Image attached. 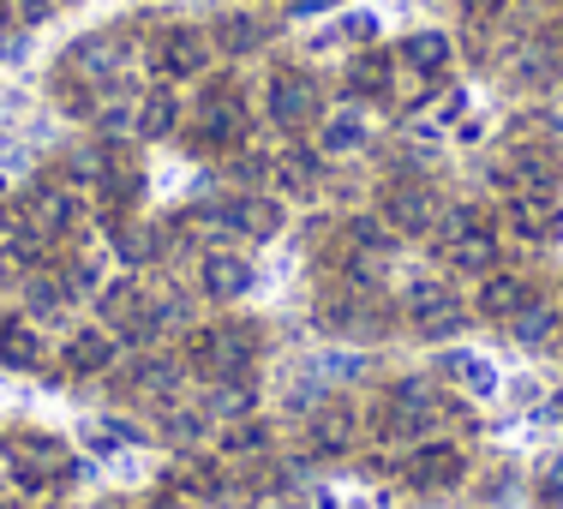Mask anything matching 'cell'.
Masks as SVG:
<instances>
[{"label": "cell", "instance_id": "6da1fadb", "mask_svg": "<svg viewBox=\"0 0 563 509\" xmlns=\"http://www.w3.org/2000/svg\"><path fill=\"white\" fill-rule=\"evenodd\" d=\"M258 354V330L252 324H210V330H192L186 336V366L198 378H240Z\"/></svg>", "mask_w": 563, "mask_h": 509}, {"label": "cell", "instance_id": "7a4b0ae2", "mask_svg": "<svg viewBox=\"0 0 563 509\" xmlns=\"http://www.w3.org/2000/svg\"><path fill=\"white\" fill-rule=\"evenodd\" d=\"M7 462H12V474H19L24 486H66V479L78 474L60 438H43V432H19L7 444Z\"/></svg>", "mask_w": 563, "mask_h": 509}, {"label": "cell", "instance_id": "3957f363", "mask_svg": "<svg viewBox=\"0 0 563 509\" xmlns=\"http://www.w3.org/2000/svg\"><path fill=\"white\" fill-rule=\"evenodd\" d=\"M24 234H36L43 246H55V240H66L78 228V198L60 192V186H43V192L24 198Z\"/></svg>", "mask_w": 563, "mask_h": 509}, {"label": "cell", "instance_id": "277c9868", "mask_svg": "<svg viewBox=\"0 0 563 509\" xmlns=\"http://www.w3.org/2000/svg\"><path fill=\"white\" fill-rule=\"evenodd\" d=\"M467 474V455L455 444H420L408 455V486L413 491H450Z\"/></svg>", "mask_w": 563, "mask_h": 509}, {"label": "cell", "instance_id": "5b68a950", "mask_svg": "<svg viewBox=\"0 0 563 509\" xmlns=\"http://www.w3.org/2000/svg\"><path fill=\"white\" fill-rule=\"evenodd\" d=\"M198 288H205L210 300H240V294L252 288V264H246V252H234V246L205 252V264H198Z\"/></svg>", "mask_w": 563, "mask_h": 509}, {"label": "cell", "instance_id": "8992f818", "mask_svg": "<svg viewBox=\"0 0 563 509\" xmlns=\"http://www.w3.org/2000/svg\"><path fill=\"white\" fill-rule=\"evenodd\" d=\"M432 217H438V204H432V192H426V186L401 180V186L384 192V228H390V234H426Z\"/></svg>", "mask_w": 563, "mask_h": 509}, {"label": "cell", "instance_id": "52a82bcc", "mask_svg": "<svg viewBox=\"0 0 563 509\" xmlns=\"http://www.w3.org/2000/svg\"><path fill=\"white\" fill-rule=\"evenodd\" d=\"M271 114H276V126H306V120L318 114V85L306 73H276Z\"/></svg>", "mask_w": 563, "mask_h": 509}, {"label": "cell", "instance_id": "ba28073f", "mask_svg": "<svg viewBox=\"0 0 563 509\" xmlns=\"http://www.w3.org/2000/svg\"><path fill=\"white\" fill-rule=\"evenodd\" d=\"M0 366H12V372L43 366V330L24 312H0Z\"/></svg>", "mask_w": 563, "mask_h": 509}, {"label": "cell", "instance_id": "9c48e42d", "mask_svg": "<svg viewBox=\"0 0 563 509\" xmlns=\"http://www.w3.org/2000/svg\"><path fill=\"white\" fill-rule=\"evenodd\" d=\"M60 359H66V372H73V378H97V372H109L114 366V330L109 324L78 330V336L60 347Z\"/></svg>", "mask_w": 563, "mask_h": 509}, {"label": "cell", "instance_id": "30bf717a", "mask_svg": "<svg viewBox=\"0 0 563 509\" xmlns=\"http://www.w3.org/2000/svg\"><path fill=\"white\" fill-rule=\"evenodd\" d=\"M408 318H413V330H426V336H450V330H462V306H455L444 288H413L408 294Z\"/></svg>", "mask_w": 563, "mask_h": 509}, {"label": "cell", "instance_id": "8fae6325", "mask_svg": "<svg viewBox=\"0 0 563 509\" xmlns=\"http://www.w3.org/2000/svg\"><path fill=\"white\" fill-rule=\"evenodd\" d=\"M312 444L324 450V455H336L354 444V401H342V396H330L324 408L312 413Z\"/></svg>", "mask_w": 563, "mask_h": 509}, {"label": "cell", "instance_id": "7c38bea8", "mask_svg": "<svg viewBox=\"0 0 563 509\" xmlns=\"http://www.w3.org/2000/svg\"><path fill=\"white\" fill-rule=\"evenodd\" d=\"M276 228H282V204H276V198H234V204H228V234L271 240Z\"/></svg>", "mask_w": 563, "mask_h": 509}, {"label": "cell", "instance_id": "4fadbf2b", "mask_svg": "<svg viewBox=\"0 0 563 509\" xmlns=\"http://www.w3.org/2000/svg\"><path fill=\"white\" fill-rule=\"evenodd\" d=\"M252 408H258V390H252L246 372H240V378H210V396H205L210 420H246Z\"/></svg>", "mask_w": 563, "mask_h": 509}, {"label": "cell", "instance_id": "5bb4252c", "mask_svg": "<svg viewBox=\"0 0 563 509\" xmlns=\"http://www.w3.org/2000/svg\"><path fill=\"white\" fill-rule=\"evenodd\" d=\"M558 324H563V318H558V306H545V300H528L516 318H509V330H516V342H521V347H533V354L558 342Z\"/></svg>", "mask_w": 563, "mask_h": 509}, {"label": "cell", "instance_id": "9a60e30c", "mask_svg": "<svg viewBox=\"0 0 563 509\" xmlns=\"http://www.w3.org/2000/svg\"><path fill=\"white\" fill-rule=\"evenodd\" d=\"M521 306H528V283L509 270H492L486 283H479V312L486 318H516Z\"/></svg>", "mask_w": 563, "mask_h": 509}, {"label": "cell", "instance_id": "2e32d148", "mask_svg": "<svg viewBox=\"0 0 563 509\" xmlns=\"http://www.w3.org/2000/svg\"><path fill=\"white\" fill-rule=\"evenodd\" d=\"M450 264L455 270L492 276V264H498V240H492L486 228H462V234H450Z\"/></svg>", "mask_w": 563, "mask_h": 509}, {"label": "cell", "instance_id": "e0dca14e", "mask_svg": "<svg viewBox=\"0 0 563 509\" xmlns=\"http://www.w3.org/2000/svg\"><path fill=\"white\" fill-rule=\"evenodd\" d=\"M509 217H516V228H521L528 240H552V234H558V222H563V217H558V204H552L545 192H516Z\"/></svg>", "mask_w": 563, "mask_h": 509}, {"label": "cell", "instance_id": "ac0fdd59", "mask_svg": "<svg viewBox=\"0 0 563 509\" xmlns=\"http://www.w3.org/2000/svg\"><path fill=\"white\" fill-rule=\"evenodd\" d=\"M156 66H163L168 78L198 73V66H205V36H198V31H168L163 48H156Z\"/></svg>", "mask_w": 563, "mask_h": 509}, {"label": "cell", "instance_id": "d6986e66", "mask_svg": "<svg viewBox=\"0 0 563 509\" xmlns=\"http://www.w3.org/2000/svg\"><path fill=\"white\" fill-rule=\"evenodd\" d=\"M210 432V413H205V401H168V413H163V438L168 444H198V438Z\"/></svg>", "mask_w": 563, "mask_h": 509}, {"label": "cell", "instance_id": "ffe728a7", "mask_svg": "<svg viewBox=\"0 0 563 509\" xmlns=\"http://www.w3.org/2000/svg\"><path fill=\"white\" fill-rule=\"evenodd\" d=\"M85 438H90V450H126V444H139V425L132 420H114V413H102V420H90L85 425Z\"/></svg>", "mask_w": 563, "mask_h": 509}, {"label": "cell", "instance_id": "44dd1931", "mask_svg": "<svg viewBox=\"0 0 563 509\" xmlns=\"http://www.w3.org/2000/svg\"><path fill=\"white\" fill-rule=\"evenodd\" d=\"M408 66H420V73H444V60H450V43L438 31H426V36H408Z\"/></svg>", "mask_w": 563, "mask_h": 509}, {"label": "cell", "instance_id": "7402d4cb", "mask_svg": "<svg viewBox=\"0 0 563 509\" xmlns=\"http://www.w3.org/2000/svg\"><path fill=\"white\" fill-rule=\"evenodd\" d=\"M228 455H264L271 450V425L264 420H246V425H228Z\"/></svg>", "mask_w": 563, "mask_h": 509}, {"label": "cell", "instance_id": "603a6c76", "mask_svg": "<svg viewBox=\"0 0 563 509\" xmlns=\"http://www.w3.org/2000/svg\"><path fill=\"white\" fill-rule=\"evenodd\" d=\"M444 372H450V378H462L467 390H479V396H486L492 384H498V378H492L486 359H467V354H450V359H444Z\"/></svg>", "mask_w": 563, "mask_h": 509}, {"label": "cell", "instance_id": "cb8c5ba5", "mask_svg": "<svg viewBox=\"0 0 563 509\" xmlns=\"http://www.w3.org/2000/svg\"><path fill=\"white\" fill-rule=\"evenodd\" d=\"M139 132H144V139H163V132H174V97L156 90V97L139 109Z\"/></svg>", "mask_w": 563, "mask_h": 509}, {"label": "cell", "instance_id": "d4e9b609", "mask_svg": "<svg viewBox=\"0 0 563 509\" xmlns=\"http://www.w3.org/2000/svg\"><path fill=\"white\" fill-rule=\"evenodd\" d=\"M360 139H366V126H360L354 114H336V120L324 126V151H354Z\"/></svg>", "mask_w": 563, "mask_h": 509}, {"label": "cell", "instance_id": "484cf974", "mask_svg": "<svg viewBox=\"0 0 563 509\" xmlns=\"http://www.w3.org/2000/svg\"><path fill=\"white\" fill-rule=\"evenodd\" d=\"M258 24H252V19H240V24H228V48H252V43H258Z\"/></svg>", "mask_w": 563, "mask_h": 509}, {"label": "cell", "instance_id": "4316f807", "mask_svg": "<svg viewBox=\"0 0 563 509\" xmlns=\"http://www.w3.org/2000/svg\"><path fill=\"white\" fill-rule=\"evenodd\" d=\"M144 509H186V498H151Z\"/></svg>", "mask_w": 563, "mask_h": 509}, {"label": "cell", "instance_id": "83f0119b", "mask_svg": "<svg viewBox=\"0 0 563 509\" xmlns=\"http://www.w3.org/2000/svg\"><path fill=\"white\" fill-rule=\"evenodd\" d=\"M0 509H12V504H0Z\"/></svg>", "mask_w": 563, "mask_h": 509}, {"label": "cell", "instance_id": "f1b7e54d", "mask_svg": "<svg viewBox=\"0 0 563 509\" xmlns=\"http://www.w3.org/2000/svg\"><path fill=\"white\" fill-rule=\"evenodd\" d=\"M217 509H222V504H217Z\"/></svg>", "mask_w": 563, "mask_h": 509}]
</instances>
